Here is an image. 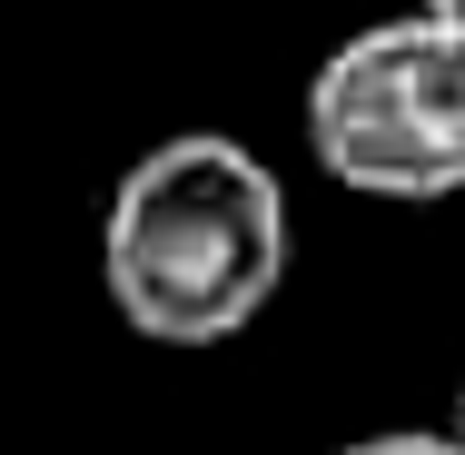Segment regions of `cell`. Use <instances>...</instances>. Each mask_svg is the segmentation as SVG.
I'll return each instance as SVG.
<instances>
[{
    "label": "cell",
    "mask_w": 465,
    "mask_h": 455,
    "mask_svg": "<svg viewBox=\"0 0 465 455\" xmlns=\"http://www.w3.org/2000/svg\"><path fill=\"white\" fill-rule=\"evenodd\" d=\"M287 258V188L228 129H188L129 159L99 218V287L149 347H228L238 327L268 317Z\"/></svg>",
    "instance_id": "obj_1"
},
{
    "label": "cell",
    "mask_w": 465,
    "mask_h": 455,
    "mask_svg": "<svg viewBox=\"0 0 465 455\" xmlns=\"http://www.w3.org/2000/svg\"><path fill=\"white\" fill-rule=\"evenodd\" d=\"M307 149L337 188L386 208L465 198V30L406 10L337 40L307 80Z\"/></svg>",
    "instance_id": "obj_2"
},
{
    "label": "cell",
    "mask_w": 465,
    "mask_h": 455,
    "mask_svg": "<svg viewBox=\"0 0 465 455\" xmlns=\"http://www.w3.org/2000/svg\"><path fill=\"white\" fill-rule=\"evenodd\" d=\"M337 455H456L436 426H386V436H357V446H337Z\"/></svg>",
    "instance_id": "obj_3"
},
{
    "label": "cell",
    "mask_w": 465,
    "mask_h": 455,
    "mask_svg": "<svg viewBox=\"0 0 465 455\" xmlns=\"http://www.w3.org/2000/svg\"><path fill=\"white\" fill-rule=\"evenodd\" d=\"M426 10H436V20H446V30H465V0H426Z\"/></svg>",
    "instance_id": "obj_4"
},
{
    "label": "cell",
    "mask_w": 465,
    "mask_h": 455,
    "mask_svg": "<svg viewBox=\"0 0 465 455\" xmlns=\"http://www.w3.org/2000/svg\"><path fill=\"white\" fill-rule=\"evenodd\" d=\"M446 446H456V455H465V386H456V426H446Z\"/></svg>",
    "instance_id": "obj_5"
}]
</instances>
